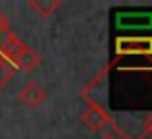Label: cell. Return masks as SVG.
Masks as SVG:
<instances>
[{
  "mask_svg": "<svg viewBox=\"0 0 152 139\" xmlns=\"http://www.w3.org/2000/svg\"><path fill=\"white\" fill-rule=\"evenodd\" d=\"M29 8L37 12V15L41 18H48L60 8V0H31Z\"/></svg>",
  "mask_w": 152,
  "mask_h": 139,
  "instance_id": "obj_6",
  "label": "cell"
},
{
  "mask_svg": "<svg viewBox=\"0 0 152 139\" xmlns=\"http://www.w3.org/2000/svg\"><path fill=\"white\" fill-rule=\"evenodd\" d=\"M12 77H14V66L4 62L2 58H0V89H4V85H6Z\"/></svg>",
  "mask_w": 152,
  "mask_h": 139,
  "instance_id": "obj_7",
  "label": "cell"
},
{
  "mask_svg": "<svg viewBox=\"0 0 152 139\" xmlns=\"http://www.w3.org/2000/svg\"><path fill=\"white\" fill-rule=\"evenodd\" d=\"M46 99V91L39 85L37 81H27L19 91V102L27 108H37L45 102Z\"/></svg>",
  "mask_w": 152,
  "mask_h": 139,
  "instance_id": "obj_2",
  "label": "cell"
},
{
  "mask_svg": "<svg viewBox=\"0 0 152 139\" xmlns=\"http://www.w3.org/2000/svg\"><path fill=\"white\" fill-rule=\"evenodd\" d=\"M118 54H152V39H118Z\"/></svg>",
  "mask_w": 152,
  "mask_h": 139,
  "instance_id": "obj_4",
  "label": "cell"
},
{
  "mask_svg": "<svg viewBox=\"0 0 152 139\" xmlns=\"http://www.w3.org/2000/svg\"><path fill=\"white\" fill-rule=\"evenodd\" d=\"M41 62H42L41 54L35 52V50L31 49V46H25V49H23L21 52H19L18 56H15V60L12 62V64H14L15 68L23 70V71H33L39 64H41Z\"/></svg>",
  "mask_w": 152,
  "mask_h": 139,
  "instance_id": "obj_5",
  "label": "cell"
},
{
  "mask_svg": "<svg viewBox=\"0 0 152 139\" xmlns=\"http://www.w3.org/2000/svg\"><path fill=\"white\" fill-rule=\"evenodd\" d=\"M98 139H115V137L112 135V133H102V135L98 137Z\"/></svg>",
  "mask_w": 152,
  "mask_h": 139,
  "instance_id": "obj_10",
  "label": "cell"
},
{
  "mask_svg": "<svg viewBox=\"0 0 152 139\" xmlns=\"http://www.w3.org/2000/svg\"><path fill=\"white\" fill-rule=\"evenodd\" d=\"M146 133H150V135H152V118L148 120V124H146Z\"/></svg>",
  "mask_w": 152,
  "mask_h": 139,
  "instance_id": "obj_9",
  "label": "cell"
},
{
  "mask_svg": "<svg viewBox=\"0 0 152 139\" xmlns=\"http://www.w3.org/2000/svg\"><path fill=\"white\" fill-rule=\"evenodd\" d=\"M25 46H27L25 43L15 33L10 31V33H6L4 37H0V58H2L4 62H8V64H12V62L15 60V56H18Z\"/></svg>",
  "mask_w": 152,
  "mask_h": 139,
  "instance_id": "obj_3",
  "label": "cell"
},
{
  "mask_svg": "<svg viewBox=\"0 0 152 139\" xmlns=\"http://www.w3.org/2000/svg\"><path fill=\"white\" fill-rule=\"evenodd\" d=\"M6 33H10V19H8L2 12H0V35L4 37Z\"/></svg>",
  "mask_w": 152,
  "mask_h": 139,
  "instance_id": "obj_8",
  "label": "cell"
},
{
  "mask_svg": "<svg viewBox=\"0 0 152 139\" xmlns=\"http://www.w3.org/2000/svg\"><path fill=\"white\" fill-rule=\"evenodd\" d=\"M83 124H85L91 132H102L108 124H112V120H110L108 112L102 108V106L91 102L89 108L83 112Z\"/></svg>",
  "mask_w": 152,
  "mask_h": 139,
  "instance_id": "obj_1",
  "label": "cell"
}]
</instances>
